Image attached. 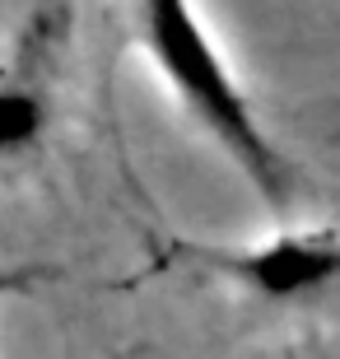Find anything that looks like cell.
Segmentation results:
<instances>
[{
	"mask_svg": "<svg viewBox=\"0 0 340 359\" xmlns=\"http://www.w3.org/2000/svg\"><path fill=\"white\" fill-rule=\"evenodd\" d=\"M135 42L154 75L172 89L182 112L224 149V159L252 182V191L271 205L289 210L294 173L280 145L261 126L247 89L229 66L219 38L210 33L196 0H135Z\"/></svg>",
	"mask_w": 340,
	"mask_h": 359,
	"instance_id": "1",
	"label": "cell"
},
{
	"mask_svg": "<svg viewBox=\"0 0 340 359\" xmlns=\"http://www.w3.org/2000/svg\"><path fill=\"white\" fill-rule=\"evenodd\" d=\"M200 276L275 313H340V229H275L261 243H182Z\"/></svg>",
	"mask_w": 340,
	"mask_h": 359,
	"instance_id": "2",
	"label": "cell"
},
{
	"mask_svg": "<svg viewBox=\"0 0 340 359\" xmlns=\"http://www.w3.org/2000/svg\"><path fill=\"white\" fill-rule=\"evenodd\" d=\"M70 0H38L0 47V173H24L47 154L61 117V61Z\"/></svg>",
	"mask_w": 340,
	"mask_h": 359,
	"instance_id": "3",
	"label": "cell"
}]
</instances>
